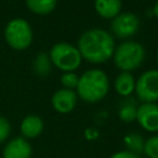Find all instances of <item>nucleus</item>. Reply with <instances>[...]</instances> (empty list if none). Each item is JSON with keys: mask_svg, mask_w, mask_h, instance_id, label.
<instances>
[{"mask_svg": "<svg viewBox=\"0 0 158 158\" xmlns=\"http://www.w3.org/2000/svg\"><path fill=\"white\" fill-rule=\"evenodd\" d=\"M49 59L62 72H74L81 63V56L77 47L70 43H56L49 52Z\"/></svg>", "mask_w": 158, "mask_h": 158, "instance_id": "obj_5", "label": "nucleus"}, {"mask_svg": "<svg viewBox=\"0 0 158 158\" xmlns=\"http://www.w3.org/2000/svg\"><path fill=\"white\" fill-rule=\"evenodd\" d=\"M153 15L158 19V1L156 2V5H154V7H153Z\"/></svg>", "mask_w": 158, "mask_h": 158, "instance_id": "obj_23", "label": "nucleus"}, {"mask_svg": "<svg viewBox=\"0 0 158 158\" xmlns=\"http://www.w3.org/2000/svg\"><path fill=\"white\" fill-rule=\"evenodd\" d=\"M136 80L130 72H121L115 79V90L121 96H130L135 91Z\"/></svg>", "mask_w": 158, "mask_h": 158, "instance_id": "obj_13", "label": "nucleus"}, {"mask_svg": "<svg viewBox=\"0 0 158 158\" xmlns=\"http://www.w3.org/2000/svg\"><path fill=\"white\" fill-rule=\"evenodd\" d=\"M85 137H86L88 139H94V138L98 137V132H96L95 130H93V128H88V130L85 131Z\"/></svg>", "mask_w": 158, "mask_h": 158, "instance_id": "obj_22", "label": "nucleus"}, {"mask_svg": "<svg viewBox=\"0 0 158 158\" xmlns=\"http://www.w3.org/2000/svg\"><path fill=\"white\" fill-rule=\"evenodd\" d=\"M136 112H137V107L127 104L118 110V117L123 122H132L133 120H136Z\"/></svg>", "mask_w": 158, "mask_h": 158, "instance_id": "obj_19", "label": "nucleus"}, {"mask_svg": "<svg viewBox=\"0 0 158 158\" xmlns=\"http://www.w3.org/2000/svg\"><path fill=\"white\" fill-rule=\"evenodd\" d=\"M157 62H158V53H157Z\"/></svg>", "mask_w": 158, "mask_h": 158, "instance_id": "obj_24", "label": "nucleus"}, {"mask_svg": "<svg viewBox=\"0 0 158 158\" xmlns=\"http://www.w3.org/2000/svg\"><path fill=\"white\" fill-rule=\"evenodd\" d=\"M146 51L143 46L135 41H125L114 52V62L121 72L137 69L144 60Z\"/></svg>", "mask_w": 158, "mask_h": 158, "instance_id": "obj_3", "label": "nucleus"}, {"mask_svg": "<svg viewBox=\"0 0 158 158\" xmlns=\"http://www.w3.org/2000/svg\"><path fill=\"white\" fill-rule=\"evenodd\" d=\"M143 153L148 158H158V135H154L144 141Z\"/></svg>", "mask_w": 158, "mask_h": 158, "instance_id": "obj_17", "label": "nucleus"}, {"mask_svg": "<svg viewBox=\"0 0 158 158\" xmlns=\"http://www.w3.org/2000/svg\"><path fill=\"white\" fill-rule=\"evenodd\" d=\"M115 48L112 35L102 28L88 30L78 41V49L81 58L95 64L109 60L114 56Z\"/></svg>", "mask_w": 158, "mask_h": 158, "instance_id": "obj_1", "label": "nucleus"}, {"mask_svg": "<svg viewBox=\"0 0 158 158\" xmlns=\"http://www.w3.org/2000/svg\"><path fill=\"white\" fill-rule=\"evenodd\" d=\"M110 158H139V157H138V154H135L128 151H118V152L114 153Z\"/></svg>", "mask_w": 158, "mask_h": 158, "instance_id": "obj_21", "label": "nucleus"}, {"mask_svg": "<svg viewBox=\"0 0 158 158\" xmlns=\"http://www.w3.org/2000/svg\"><path fill=\"white\" fill-rule=\"evenodd\" d=\"M109 88V78L104 70L89 69L79 77L77 95L86 102H98L106 96Z\"/></svg>", "mask_w": 158, "mask_h": 158, "instance_id": "obj_2", "label": "nucleus"}, {"mask_svg": "<svg viewBox=\"0 0 158 158\" xmlns=\"http://www.w3.org/2000/svg\"><path fill=\"white\" fill-rule=\"evenodd\" d=\"M32 147L23 137H15L9 141L2 151V158H31Z\"/></svg>", "mask_w": 158, "mask_h": 158, "instance_id": "obj_10", "label": "nucleus"}, {"mask_svg": "<svg viewBox=\"0 0 158 158\" xmlns=\"http://www.w3.org/2000/svg\"><path fill=\"white\" fill-rule=\"evenodd\" d=\"M4 35L6 43L16 51L27 49L31 46L33 37L31 25L23 19L10 20L5 27Z\"/></svg>", "mask_w": 158, "mask_h": 158, "instance_id": "obj_4", "label": "nucleus"}, {"mask_svg": "<svg viewBox=\"0 0 158 158\" xmlns=\"http://www.w3.org/2000/svg\"><path fill=\"white\" fill-rule=\"evenodd\" d=\"M44 128L43 120L37 115L26 116L20 125V131L23 138H35L38 137Z\"/></svg>", "mask_w": 158, "mask_h": 158, "instance_id": "obj_11", "label": "nucleus"}, {"mask_svg": "<svg viewBox=\"0 0 158 158\" xmlns=\"http://www.w3.org/2000/svg\"><path fill=\"white\" fill-rule=\"evenodd\" d=\"M10 131H11V126H10V122L0 116V143H2L10 135Z\"/></svg>", "mask_w": 158, "mask_h": 158, "instance_id": "obj_20", "label": "nucleus"}, {"mask_svg": "<svg viewBox=\"0 0 158 158\" xmlns=\"http://www.w3.org/2000/svg\"><path fill=\"white\" fill-rule=\"evenodd\" d=\"M78 101V95L74 90L69 89H59L52 96V106L59 114L70 112Z\"/></svg>", "mask_w": 158, "mask_h": 158, "instance_id": "obj_9", "label": "nucleus"}, {"mask_svg": "<svg viewBox=\"0 0 158 158\" xmlns=\"http://www.w3.org/2000/svg\"><path fill=\"white\" fill-rule=\"evenodd\" d=\"M139 27V19L132 12H120L111 20L110 28L120 38L133 36Z\"/></svg>", "mask_w": 158, "mask_h": 158, "instance_id": "obj_7", "label": "nucleus"}, {"mask_svg": "<svg viewBox=\"0 0 158 158\" xmlns=\"http://www.w3.org/2000/svg\"><path fill=\"white\" fill-rule=\"evenodd\" d=\"M78 80H79V77L74 72H65L60 77V83H62L63 88L64 89H69V90L77 89Z\"/></svg>", "mask_w": 158, "mask_h": 158, "instance_id": "obj_18", "label": "nucleus"}, {"mask_svg": "<svg viewBox=\"0 0 158 158\" xmlns=\"http://www.w3.org/2000/svg\"><path fill=\"white\" fill-rule=\"evenodd\" d=\"M51 59L46 53H40L33 60V70L40 77H46L51 70Z\"/></svg>", "mask_w": 158, "mask_h": 158, "instance_id": "obj_16", "label": "nucleus"}, {"mask_svg": "<svg viewBox=\"0 0 158 158\" xmlns=\"http://www.w3.org/2000/svg\"><path fill=\"white\" fill-rule=\"evenodd\" d=\"M136 120L143 130L148 132H158V104L142 102L137 107Z\"/></svg>", "mask_w": 158, "mask_h": 158, "instance_id": "obj_8", "label": "nucleus"}, {"mask_svg": "<svg viewBox=\"0 0 158 158\" xmlns=\"http://www.w3.org/2000/svg\"><path fill=\"white\" fill-rule=\"evenodd\" d=\"M135 91L142 102L158 101V70L149 69L143 72L136 80Z\"/></svg>", "mask_w": 158, "mask_h": 158, "instance_id": "obj_6", "label": "nucleus"}, {"mask_svg": "<svg viewBox=\"0 0 158 158\" xmlns=\"http://www.w3.org/2000/svg\"><path fill=\"white\" fill-rule=\"evenodd\" d=\"M123 142L127 147V151L128 152H132L135 154H139L143 152V144H144V141L143 138L138 135V133H135V132H131L128 135H126L123 137Z\"/></svg>", "mask_w": 158, "mask_h": 158, "instance_id": "obj_15", "label": "nucleus"}, {"mask_svg": "<svg viewBox=\"0 0 158 158\" xmlns=\"http://www.w3.org/2000/svg\"><path fill=\"white\" fill-rule=\"evenodd\" d=\"M26 5L37 15H47L54 10L57 0H26Z\"/></svg>", "mask_w": 158, "mask_h": 158, "instance_id": "obj_14", "label": "nucleus"}, {"mask_svg": "<svg viewBox=\"0 0 158 158\" xmlns=\"http://www.w3.org/2000/svg\"><path fill=\"white\" fill-rule=\"evenodd\" d=\"M94 7L101 17L112 20L121 12L122 2L121 0H95Z\"/></svg>", "mask_w": 158, "mask_h": 158, "instance_id": "obj_12", "label": "nucleus"}]
</instances>
